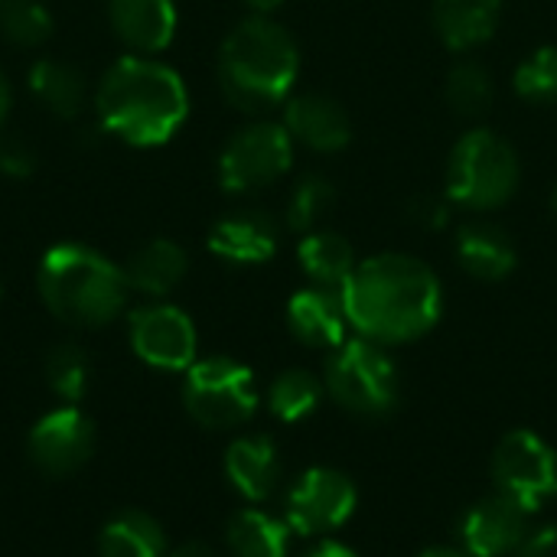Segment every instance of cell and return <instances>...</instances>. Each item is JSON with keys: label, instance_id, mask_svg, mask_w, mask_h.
I'll use <instances>...</instances> for the list:
<instances>
[{"label": "cell", "instance_id": "8fae6325", "mask_svg": "<svg viewBox=\"0 0 557 557\" xmlns=\"http://www.w3.org/2000/svg\"><path fill=\"white\" fill-rule=\"evenodd\" d=\"M131 346L140 362L183 372L196 362V326L193 320L173 304H144L131 313L127 323Z\"/></svg>", "mask_w": 557, "mask_h": 557}, {"label": "cell", "instance_id": "f1b7e54d", "mask_svg": "<svg viewBox=\"0 0 557 557\" xmlns=\"http://www.w3.org/2000/svg\"><path fill=\"white\" fill-rule=\"evenodd\" d=\"M336 206V189L326 176H304L287 202V228L294 232H317V225L333 212Z\"/></svg>", "mask_w": 557, "mask_h": 557}, {"label": "cell", "instance_id": "e575fe53", "mask_svg": "<svg viewBox=\"0 0 557 557\" xmlns=\"http://www.w3.org/2000/svg\"><path fill=\"white\" fill-rule=\"evenodd\" d=\"M170 557H219V552L212 545H206V542H186V545L173 548Z\"/></svg>", "mask_w": 557, "mask_h": 557}, {"label": "cell", "instance_id": "8d00e7d4", "mask_svg": "<svg viewBox=\"0 0 557 557\" xmlns=\"http://www.w3.org/2000/svg\"><path fill=\"white\" fill-rule=\"evenodd\" d=\"M304 557H359L352 548H346V545H339V542H323V545H317L310 555Z\"/></svg>", "mask_w": 557, "mask_h": 557}, {"label": "cell", "instance_id": "603a6c76", "mask_svg": "<svg viewBox=\"0 0 557 557\" xmlns=\"http://www.w3.org/2000/svg\"><path fill=\"white\" fill-rule=\"evenodd\" d=\"M297 261L317 287H330V290H343V284L356 271L352 245L343 235L320 232V228L304 235V242L297 248Z\"/></svg>", "mask_w": 557, "mask_h": 557}, {"label": "cell", "instance_id": "3957f363", "mask_svg": "<svg viewBox=\"0 0 557 557\" xmlns=\"http://www.w3.org/2000/svg\"><path fill=\"white\" fill-rule=\"evenodd\" d=\"M300 72L294 36L268 13L242 20L219 49V88L238 111H268L290 98Z\"/></svg>", "mask_w": 557, "mask_h": 557}, {"label": "cell", "instance_id": "4fadbf2b", "mask_svg": "<svg viewBox=\"0 0 557 557\" xmlns=\"http://www.w3.org/2000/svg\"><path fill=\"white\" fill-rule=\"evenodd\" d=\"M529 532V512L506 496H486L460 519V548L470 557H506Z\"/></svg>", "mask_w": 557, "mask_h": 557}, {"label": "cell", "instance_id": "5b68a950", "mask_svg": "<svg viewBox=\"0 0 557 557\" xmlns=\"http://www.w3.org/2000/svg\"><path fill=\"white\" fill-rule=\"evenodd\" d=\"M519 157L516 147L480 127V131H467L454 150H450V163H447V196L450 202L463 206V209H499L503 202H509L519 189Z\"/></svg>", "mask_w": 557, "mask_h": 557}, {"label": "cell", "instance_id": "ffe728a7", "mask_svg": "<svg viewBox=\"0 0 557 557\" xmlns=\"http://www.w3.org/2000/svg\"><path fill=\"white\" fill-rule=\"evenodd\" d=\"M457 261L476 281H503L516 271V245L506 228L493 222H473L457 232Z\"/></svg>", "mask_w": 557, "mask_h": 557}, {"label": "cell", "instance_id": "4316f807", "mask_svg": "<svg viewBox=\"0 0 557 557\" xmlns=\"http://www.w3.org/2000/svg\"><path fill=\"white\" fill-rule=\"evenodd\" d=\"M0 36L20 49H39L52 36V13L42 0H0Z\"/></svg>", "mask_w": 557, "mask_h": 557}, {"label": "cell", "instance_id": "44dd1931", "mask_svg": "<svg viewBox=\"0 0 557 557\" xmlns=\"http://www.w3.org/2000/svg\"><path fill=\"white\" fill-rule=\"evenodd\" d=\"M503 16V0H434V29L454 52L483 46Z\"/></svg>", "mask_w": 557, "mask_h": 557}, {"label": "cell", "instance_id": "d6a6232c", "mask_svg": "<svg viewBox=\"0 0 557 557\" xmlns=\"http://www.w3.org/2000/svg\"><path fill=\"white\" fill-rule=\"evenodd\" d=\"M509 557H557V529L555 525L529 529Z\"/></svg>", "mask_w": 557, "mask_h": 557}, {"label": "cell", "instance_id": "60d3db41", "mask_svg": "<svg viewBox=\"0 0 557 557\" xmlns=\"http://www.w3.org/2000/svg\"><path fill=\"white\" fill-rule=\"evenodd\" d=\"M0 294H3V281H0Z\"/></svg>", "mask_w": 557, "mask_h": 557}, {"label": "cell", "instance_id": "30bf717a", "mask_svg": "<svg viewBox=\"0 0 557 557\" xmlns=\"http://www.w3.org/2000/svg\"><path fill=\"white\" fill-rule=\"evenodd\" d=\"M356 503L359 493L346 473L333 467H313L287 493L284 522L297 535H330L352 519Z\"/></svg>", "mask_w": 557, "mask_h": 557}, {"label": "cell", "instance_id": "ac0fdd59", "mask_svg": "<svg viewBox=\"0 0 557 557\" xmlns=\"http://www.w3.org/2000/svg\"><path fill=\"white\" fill-rule=\"evenodd\" d=\"M26 85H29V95L59 121H75L91 104L85 72L52 55H42L29 65Z\"/></svg>", "mask_w": 557, "mask_h": 557}, {"label": "cell", "instance_id": "f35d334b", "mask_svg": "<svg viewBox=\"0 0 557 557\" xmlns=\"http://www.w3.org/2000/svg\"><path fill=\"white\" fill-rule=\"evenodd\" d=\"M245 3H248L255 13H271V10H274V7H281L284 0H245Z\"/></svg>", "mask_w": 557, "mask_h": 557}, {"label": "cell", "instance_id": "ab89813d", "mask_svg": "<svg viewBox=\"0 0 557 557\" xmlns=\"http://www.w3.org/2000/svg\"><path fill=\"white\" fill-rule=\"evenodd\" d=\"M552 212H555V215H557V186H555V189H552Z\"/></svg>", "mask_w": 557, "mask_h": 557}, {"label": "cell", "instance_id": "d590c367", "mask_svg": "<svg viewBox=\"0 0 557 557\" xmlns=\"http://www.w3.org/2000/svg\"><path fill=\"white\" fill-rule=\"evenodd\" d=\"M10 108H13V88H10V78L0 69V131H3V124L10 117Z\"/></svg>", "mask_w": 557, "mask_h": 557}, {"label": "cell", "instance_id": "8992f818", "mask_svg": "<svg viewBox=\"0 0 557 557\" xmlns=\"http://www.w3.org/2000/svg\"><path fill=\"white\" fill-rule=\"evenodd\" d=\"M323 388L330 398L359 418H385L395 411L401 398V382L395 359L385 352V346L372 339H346L333 349L323 375Z\"/></svg>", "mask_w": 557, "mask_h": 557}, {"label": "cell", "instance_id": "f546056e", "mask_svg": "<svg viewBox=\"0 0 557 557\" xmlns=\"http://www.w3.org/2000/svg\"><path fill=\"white\" fill-rule=\"evenodd\" d=\"M516 95L532 104H557V46H542L516 69Z\"/></svg>", "mask_w": 557, "mask_h": 557}, {"label": "cell", "instance_id": "9a60e30c", "mask_svg": "<svg viewBox=\"0 0 557 557\" xmlns=\"http://www.w3.org/2000/svg\"><path fill=\"white\" fill-rule=\"evenodd\" d=\"M209 251L228 264H264L277 251V222L261 209H238L209 228Z\"/></svg>", "mask_w": 557, "mask_h": 557}, {"label": "cell", "instance_id": "4dcf8cb0", "mask_svg": "<svg viewBox=\"0 0 557 557\" xmlns=\"http://www.w3.org/2000/svg\"><path fill=\"white\" fill-rule=\"evenodd\" d=\"M88 375H91V366H88V356L72 346V343H62L49 352L46 359V379H49V388L65 401V405H75L85 388H88Z\"/></svg>", "mask_w": 557, "mask_h": 557}, {"label": "cell", "instance_id": "d6986e66", "mask_svg": "<svg viewBox=\"0 0 557 557\" xmlns=\"http://www.w3.org/2000/svg\"><path fill=\"white\" fill-rule=\"evenodd\" d=\"M225 476L245 499L264 503L281 483V457L274 441L261 434L232 441L225 450Z\"/></svg>", "mask_w": 557, "mask_h": 557}, {"label": "cell", "instance_id": "e0dca14e", "mask_svg": "<svg viewBox=\"0 0 557 557\" xmlns=\"http://www.w3.org/2000/svg\"><path fill=\"white\" fill-rule=\"evenodd\" d=\"M287 326L290 333L313 349H336L346 343V307L343 294L330 287H307L297 290L287 304Z\"/></svg>", "mask_w": 557, "mask_h": 557}, {"label": "cell", "instance_id": "836d02e7", "mask_svg": "<svg viewBox=\"0 0 557 557\" xmlns=\"http://www.w3.org/2000/svg\"><path fill=\"white\" fill-rule=\"evenodd\" d=\"M408 212H411V219H414L418 225H424V228H444L447 219H450L447 202H441V199H434V196H418V199L411 202Z\"/></svg>", "mask_w": 557, "mask_h": 557}, {"label": "cell", "instance_id": "83f0119b", "mask_svg": "<svg viewBox=\"0 0 557 557\" xmlns=\"http://www.w3.org/2000/svg\"><path fill=\"white\" fill-rule=\"evenodd\" d=\"M493 75L480 62H460L447 75V104L460 117H480L493 108Z\"/></svg>", "mask_w": 557, "mask_h": 557}, {"label": "cell", "instance_id": "7a4b0ae2", "mask_svg": "<svg viewBox=\"0 0 557 557\" xmlns=\"http://www.w3.org/2000/svg\"><path fill=\"white\" fill-rule=\"evenodd\" d=\"M101 131L131 147L166 144L189 114V91L176 69L153 55H121L95 91Z\"/></svg>", "mask_w": 557, "mask_h": 557}, {"label": "cell", "instance_id": "6da1fadb", "mask_svg": "<svg viewBox=\"0 0 557 557\" xmlns=\"http://www.w3.org/2000/svg\"><path fill=\"white\" fill-rule=\"evenodd\" d=\"M349 326L379 346L421 339L444 310L437 274L411 255H375L356 264L343 284Z\"/></svg>", "mask_w": 557, "mask_h": 557}, {"label": "cell", "instance_id": "277c9868", "mask_svg": "<svg viewBox=\"0 0 557 557\" xmlns=\"http://www.w3.org/2000/svg\"><path fill=\"white\" fill-rule=\"evenodd\" d=\"M36 290L49 313L69 326L98 330L114 323L127 307V274L88 245H52L36 268Z\"/></svg>", "mask_w": 557, "mask_h": 557}, {"label": "cell", "instance_id": "5bb4252c", "mask_svg": "<svg viewBox=\"0 0 557 557\" xmlns=\"http://www.w3.org/2000/svg\"><path fill=\"white\" fill-rule=\"evenodd\" d=\"M284 127L297 144L317 153H336L352 140V124L343 104L317 91L294 95L284 101Z\"/></svg>", "mask_w": 557, "mask_h": 557}, {"label": "cell", "instance_id": "2e32d148", "mask_svg": "<svg viewBox=\"0 0 557 557\" xmlns=\"http://www.w3.org/2000/svg\"><path fill=\"white\" fill-rule=\"evenodd\" d=\"M111 33L137 55H153L166 49L176 36V3L173 0H108Z\"/></svg>", "mask_w": 557, "mask_h": 557}, {"label": "cell", "instance_id": "1f68e13d", "mask_svg": "<svg viewBox=\"0 0 557 557\" xmlns=\"http://www.w3.org/2000/svg\"><path fill=\"white\" fill-rule=\"evenodd\" d=\"M36 150L23 137H0V173L10 180H26L36 173Z\"/></svg>", "mask_w": 557, "mask_h": 557}, {"label": "cell", "instance_id": "ba28073f", "mask_svg": "<svg viewBox=\"0 0 557 557\" xmlns=\"http://www.w3.org/2000/svg\"><path fill=\"white\" fill-rule=\"evenodd\" d=\"M294 160V137L284 124L255 121L228 137L219 153V183L232 196L258 193L277 183Z\"/></svg>", "mask_w": 557, "mask_h": 557}, {"label": "cell", "instance_id": "d4e9b609", "mask_svg": "<svg viewBox=\"0 0 557 557\" xmlns=\"http://www.w3.org/2000/svg\"><path fill=\"white\" fill-rule=\"evenodd\" d=\"M290 545V525L258 512L245 509L228 522V548L235 557H287Z\"/></svg>", "mask_w": 557, "mask_h": 557}, {"label": "cell", "instance_id": "74e56055", "mask_svg": "<svg viewBox=\"0 0 557 557\" xmlns=\"http://www.w3.org/2000/svg\"><path fill=\"white\" fill-rule=\"evenodd\" d=\"M418 557H470L463 548H444V545H437V548H428V552H421Z\"/></svg>", "mask_w": 557, "mask_h": 557}, {"label": "cell", "instance_id": "7c38bea8", "mask_svg": "<svg viewBox=\"0 0 557 557\" xmlns=\"http://www.w3.org/2000/svg\"><path fill=\"white\" fill-rule=\"evenodd\" d=\"M95 450V428L75 408H55L29 431V457L46 476H69L88 463Z\"/></svg>", "mask_w": 557, "mask_h": 557}, {"label": "cell", "instance_id": "52a82bcc", "mask_svg": "<svg viewBox=\"0 0 557 557\" xmlns=\"http://www.w3.org/2000/svg\"><path fill=\"white\" fill-rule=\"evenodd\" d=\"M183 401H186L189 418L209 431L242 428L245 421H251L258 408L255 375L248 366L225 359V356L193 362L186 369Z\"/></svg>", "mask_w": 557, "mask_h": 557}, {"label": "cell", "instance_id": "7402d4cb", "mask_svg": "<svg viewBox=\"0 0 557 557\" xmlns=\"http://www.w3.org/2000/svg\"><path fill=\"white\" fill-rule=\"evenodd\" d=\"M186 271H189V258L170 238H150L124 264L131 290H137L144 297H166V294H173L180 287V281L186 277Z\"/></svg>", "mask_w": 557, "mask_h": 557}, {"label": "cell", "instance_id": "cb8c5ba5", "mask_svg": "<svg viewBox=\"0 0 557 557\" xmlns=\"http://www.w3.org/2000/svg\"><path fill=\"white\" fill-rule=\"evenodd\" d=\"M98 548L101 557H163L166 535L147 512L124 509L101 529Z\"/></svg>", "mask_w": 557, "mask_h": 557}, {"label": "cell", "instance_id": "484cf974", "mask_svg": "<svg viewBox=\"0 0 557 557\" xmlns=\"http://www.w3.org/2000/svg\"><path fill=\"white\" fill-rule=\"evenodd\" d=\"M323 398V385L317 375H310L307 369H287L274 379L271 392H268V405L271 414L284 424H297L304 418H310L317 411Z\"/></svg>", "mask_w": 557, "mask_h": 557}, {"label": "cell", "instance_id": "9c48e42d", "mask_svg": "<svg viewBox=\"0 0 557 557\" xmlns=\"http://www.w3.org/2000/svg\"><path fill=\"white\" fill-rule=\"evenodd\" d=\"M496 493L522 506L529 516L557 493V454L532 431H512L493 454Z\"/></svg>", "mask_w": 557, "mask_h": 557}]
</instances>
